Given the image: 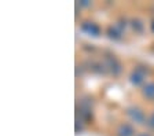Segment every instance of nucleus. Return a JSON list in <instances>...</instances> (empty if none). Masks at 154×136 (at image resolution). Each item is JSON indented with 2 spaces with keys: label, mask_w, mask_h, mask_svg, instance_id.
Instances as JSON below:
<instances>
[{
  "label": "nucleus",
  "mask_w": 154,
  "mask_h": 136,
  "mask_svg": "<svg viewBox=\"0 0 154 136\" xmlns=\"http://www.w3.org/2000/svg\"><path fill=\"white\" fill-rule=\"evenodd\" d=\"M151 29H153V32H154V22H153V25H151Z\"/></svg>",
  "instance_id": "obj_8"
},
{
  "label": "nucleus",
  "mask_w": 154,
  "mask_h": 136,
  "mask_svg": "<svg viewBox=\"0 0 154 136\" xmlns=\"http://www.w3.org/2000/svg\"><path fill=\"white\" fill-rule=\"evenodd\" d=\"M142 94H143V96L147 98V99H154V83L144 84L143 89H142Z\"/></svg>",
  "instance_id": "obj_4"
},
{
  "label": "nucleus",
  "mask_w": 154,
  "mask_h": 136,
  "mask_svg": "<svg viewBox=\"0 0 154 136\" xmlns=\"http://www.w3.org/2000/svg\"><path fill=\"white\" fill-rule=\"evenodd\" d=\"M150 124H151V126H153V129H154V114L151 116V118H150Z\"/></svg>",
  "instance_id": "obj_6"
},
{
  "label": "nucleus",
  "mask_w": 154,
  "mask_h": 136,
  "mask_svg": "<svg viewBox=\"0 0 154 136\" xmlns=\"http://www.w3.org/2000/svg\"><path fill=\"white\" fill-rule=\"evenodd\" d=\"M127 114H128V116L131 117V120H132V121H135V122H138V124H143V121H144V114L142 113V111L139 110V109H136V107L128 109Z\"/></svg>",
  "instance_id": "obj_1"
},
{
  "label": "nucleus",
  "mask_w": 154,
  "mask_h": 136,
  "mask_svg": "<svg viewBox=\"0 0 154 136\" xmlns=\"http://www.w3.org/2000/svg\"><path fill=\"white\" fill-rule=\"evenodd\" d=\"M81 29H83L84 32H87L88 35H92V36H98L100 32L99 26L94 22H84L83 25H81Z\"/></svg>",
  "instance_id": "obj_2"
},
{
  "label": "nucleus",
  "mask_w": 154,
  "mask_h": 136,
  "mask_svg": "<svg viewBox=\"0 0 154 136\" xmlns=\"http://www.w3.org/2000/svg\"><path fill=\"white\" fill-rule=\"evenodd\" d=\"M131 80H132V83H134L135 85H140L142 83H143V80H144V74L143 73H139V70H136V71L132 73Z\"/></svg>",
  "instance_id": "obj_5"
},
{
  "label": "nucleus",
  "mask_w": 154,
  "mask_h": 136,
  "mask_svg": "<svg viewBox=\"0 0 154 136\" xmlns=\"http://www.w3.org/2000/svg\"><path fill=\"white\" fill-rule=\"evenodd\" d=\"M136 136H150V135H147V133H139V135H136Z\"/></svg>",
  "instance_id": "obj_7"
},
{
  "label": "nucleus",
  "mask_w": 154,
  "mask_h": 136,
  "mask_svg": "<svg viewBox=\"0 0 154 136\" xmlns=\"http://www.w3.org/2000/svg\"><path fill=\"white\" fill-rule=\"evenodd\" d=\"M119 136H134V128L129 124H121L117 129Z\"/></svg>",
  "instance_id": "obj_3"
}]
</instances>
